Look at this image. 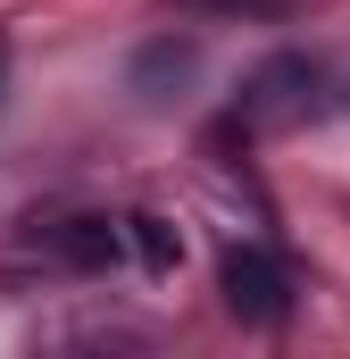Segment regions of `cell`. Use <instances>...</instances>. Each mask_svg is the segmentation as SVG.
<instances>
[{
  "label": "cell",
  "instance_id": "cell-4",
  "mask_svg": "<svg viewBox=\"0 0 350 359\" xmlns=\"http://www.w3.org/2000/svg\"><path fill=\"white\" fill-rule=\"evenodd\" d=\"M192 76H200V42H192V34H159V42L134 50V92H142V100H175Z\"/></svg>",
  "mask_w": 350,
  "mask_h": 359
},
{
  "label": "cell",
  "instance_id": "cell-3",
  "mask_svg": "<svg viewBox=\"0 0 350 359\" xmlns=\"http://www.w3.org/2000/svg\"><path fill=\"white\" fill-rule=\"evenodd\" d=\"M34 243H42L59 268L100 276V268H117V251H125V226H108V217H42V226H34Z\"/></svg>",
  "mask_w": 350,
  "mask_h": 359
},
{
  "label": "cell",
  "instance_id": "cell-2",
  "mask_svg": "<svg viewBox=\"0 0 350 359\" xmlns=\"http://www.w3.org/2000/svg\"><path fill=\"white\" fill-rule=\"evenodd\" d=\"M309 109H317V59H300V50L267 59L259 76L242 84V126H292Z\"/></svg>",
  "mask_w": 350,
  "mask_h": 359
},
{
  "label": "cell",
  "instance_id": "cell-1",
  "mask_svg": "<svg viewBox=\"0 0 350 359\" xmlns=\"http://www.w3.org/2000/svg\"><path fill=\"white\" fill-rule=\"evenodd\" d=\"M217 292H225V309H234L242 326H284V318H292V276L275 268L259 243H234V251L217 259Z\"/></svg>",
  "mask_w": 350,
  "mask_h": 359
},
{
  "label": "cell",
  "instance_id": "cell-5",
  "mask_svg": "<svg viewBox=\"0 0 350 359\" xmlns=\"http://www.w3.org/2000/svg\"><path fill=\"white\" fill-rule=\"evenodd\" d=\"M125 243L142 251V268H150V276H175V259H183V234H175L167 217H150V209L125 217Z\"/></svg>",
  "mask_w": 350,
  "mask_h": 359
},
{
  "label": "cell",
  "instance_id": "cell-7",
  "mask_svg": "<svg viewBox=\"0 0 350 359\" xmlns=\"http://www.w3.org/2000/svg\"><path fill=\"white\" fill-rule=\"evenodd\" d=\"M0 92H8V34H0Z\"/></svg>",
  "mask_w": 350,
  "mask_h": 359
},
{
  "label": "cell",
  "instance_id": "cell-6",
  "mask_svg": "<svg viewBox=\"0 0 350 359\" xmlns=\"http://www.w3.org/2000/svg\"><path fill=\"white\" fill-rule=\"evenodd\" d=\"M175 8H192V17H234V25H284L300 0H175Z\"/></svg>",
  "mask_w": 350,
  "mask_h": 359
}]
</instances>
